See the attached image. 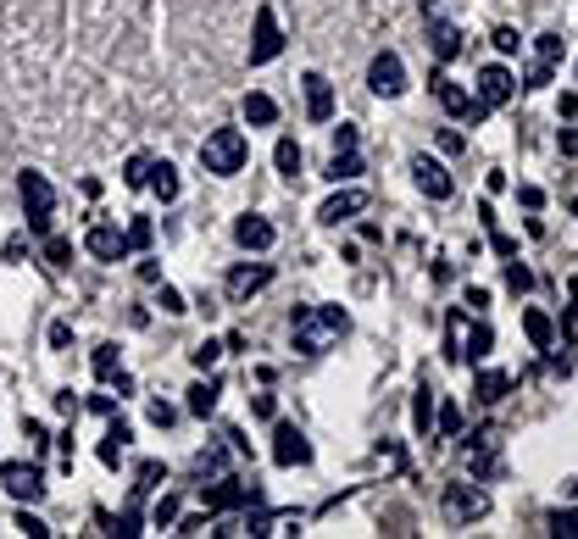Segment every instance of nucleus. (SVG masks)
<instances>
[{"instance_id":"6","label":"nucleus","mask_w":578,"mask_h":539,"mask_svg":"<svg viewBox=\"0 0 578 539\" xmlns=\"http://www.w3.org/2000/svg\"><path fill=\"white\" fill-rule=\"evenodd\" d=\"M367 89L378 95V101H401V95H406V62H401V51H378L367 62Z\"/></svg>"},{"instance_id":"16","label":"nucleus","mask_w":578,"mask_h":539,"mask_svg":"<svg viewBox=\"0 0 578 539\" xmlns=\"http://www.w3.org/2000/svg\"><path fill=\"white\" fill-rule=\"evenodd\" d=\"M273 223L267 217H256V212H246V217H234V245L239 251H273Z\"/></svg>"},{"instance_id":"33","label":"nucleus","mask_w":578,"mask_h":539,"mask_svg":"<svg viewBox=\"0 0 578 539\" xmlns=\"http://www.w3.org/2000/svg\"><path fill=\"white\" fill-rule=\"evenodd\" d=\"M506 289L512 296H528V289H535V267H523L517 256H506Z\"/></svg>"},{"instance_id":"41","label":"nucleus","mask_w":578,"mask_h":539,"mask_svg":"<svg viewBox=\"0 0 578 539\" xmlns=\"http://www.w3.org/2000/svg\"><path fill=\"white\" fill-rule=\"evenodd\" d=\"M535 51H540L545 62H562V57H567V45H562V34L551 28V34H540V39H535Z\"/></svg>"},{"instance_id":"38","label":"nucleus","mask_w":578,"mask_h":539,"mask_svg":"<svg viewBox=\"0 0 578 539\" xmlns=\"http://www.w3.org/2000/svg\"><path fill=\"white\" fill-rule=\"evenodd\" d=\"M144 178H151V156L139 151V156H128V167H123V184H128V189H144Z\"/></svg>"},{"instance_id":"34","label":"nucleus","mask_w":578,"mask_h":539,"mask_svg":"<svg viewBox=\"0 0 578 539\" xmlns=\"http://www.w3.org/2000/svg\"><path fill=\"white\" fill-rule=\"evenodd\" d=\"M45 262H51V267H67V262H73V239L45 234Z\"/></svg>"},{"instance_id":"31","label":"nucleus","mask_w":578,"mask_h":539,"mask_svg":"<svg viewBox=\"0 0 578 539\" xmlns=\"http://www.w3.org/2000/svg\"><path fill=\"white\" fill-rule=\"evenodd\" d=\"M412 428H417L423 439H428V428H434V389H428V384L417 389V401H412Z\"/></svg>"},{"instance_id":"7","label":"nucleus","mask_w":578,"mask_h":539,"mask_svg":"<svg viewBox=\"0 0 578 539\" xmlns=\"http://www.w3.org/2000/svg\"><path fill=\"white\" fill-rule=\"evenodd\" d=\"M423 23H428V51H434V62L451 67V62L462 57V28H456L451 17H440V7H428Z\"/></svg>"},{"instance_id":"30","label":"nucleus","mask_w":578,"mask_h":539,"mask_svg":"<svg viewBox=\"0 0 578 539\" xmlns=\"http://www.w3.org/2000/svg\"><path fill=\"white\" fill-rule=\"evenodd\" d=\"M156 484H167V467H162V462H144V467H139V478H134V496H128V501H139V506H144V496H151Z\"/></svg>"},{"instance_id":"21","label":"nucleus","mask_w":578,"mask_h":539,"mask_svg":"<svg viewBox=\"0 0 578 539\" xmlns=\"http://www.w3.org/2000/svg\"><path fill=\"white\" fill-rule=\"evenodd\" d=\"M473 389H478V401H485V406H495V401H506V396H512V373H501V367H485Z\"/></svg>"},{"instance_id":"3","label":"nucleus","mask_w":578,"mask_h":539,"mask_svg":"<svg viewBox=\"0 0 578 539\" xmlns=\"http://www.w3.org/2000/svg\"><path fill=\"white\" fill-rule=\"evenodd\" d=\"M17 195H23V212H28V234H51V217H56V189L45 173H23L17 178Z\"/></svg>"},{"instance_id":"28","label":"nucleus","mask_w":578,"mask_h":539,"mask_svg":"<svg viewBox=\"0 0 578 539\" xmlns=\"http://www.w3.org/2000/svg\"><path fill=\"white\" fill-rule=\"evenodd\" d=\"M356 173H362V156H356V151H334V156H328V173H323V178H328V184H351Z\"/></svg>"},{"instance_id":"10","label":"nucleus","mask_w":578,"mask_h":539,"mask_svg":"<svg viewBox=\"0 0 578 539\" xmlns=\"http://www.w3.org/2000/svg\"><path fill=\"white\" fill-rule=\"evenodd\" d=\"M267 284H273V267H267V262H239V267L223 278V289H228V301H234V306H246L251 296H262Z\"/></svg>"},{"instance_id":"43","label":"nucleus","mask_w":578,"mask_h":539,"mask_svg":"<svg viewBox=\"0 0 578 539\" xmlns=\"http://www.w3.org/2000/svg\"><path fill=\"white\" fill-rule=\"evenodd\" d=\"M156 306H162L167 317H184V312H189V301L178 296V289H173V284H162V296H156Z\"/></svg>"},{"instance_id":"24","label":"nucleus","mask_w":578,"mask_h":539,"mask_svg":"<svg viewBox=\"0 0 578 539\" xmlns=\"http://www.w3.org/2000/svg\"><path fill=\"white\" fill-rule=\"evenodd\" d=\"M246 123L251 128H273L278 123V101H273V95H262V89L246 95Z\"/></svg>"},{"instance_id":"52","label":"nucleus","mask_w":578,"mask_h":539,"mask_svg":"<svg viewBox=\"0 0 578 539\" xmlns=\"http://www.w3.org/2000/svg\"><path fill=\"white\" fill-rule=\"evenodd\" d=\"M251 412H256V417H278V401H273V396H251Z\"/></svg>"},{"instance_id":"56","label":"nucleus","mask_w":578,"mask_h":539,"mask_svg":"<svg viewBox=\"0 0 578 539\" xmlns=\"http://www.w3.org/2000/svg\"><path fill=\"white\" fill-rule=\"evenodd\" d=\"M89 406L101 412V417H112V412H117V401H112V396H89Z\"/></svg>"},{"instance_id":"19","label":"nucleus","mask_w":578,"mask_h":539,"mask_svg":"<svg viewBox=\"0 0 578 539\" xmlns=\"http://www.w3.org/2000/svg\"><path fill=\"white\" fill-rule=\"evenodd\" d=\"M467 467H473V478H478V484L495 478V446H490V428H478V434H473V446H467Z\"/></svg>"},{"instance_id":"25","label":"nucleus","mask_w":578,"mask_h":539,"mask_svg":"<svg viewBox=\"0 0 578 539\" xmlns=\"http://www.w3.org/2000/svg\"><path fill=\"white\" fill-rule=\"evenodd\" d=\"M273 167H278L289 184H296V173L306 167V156H301V139H278V145H273Z\"/></svg>"},{"instance_id":"12","label":"nucleus","mask_w":578,"mask_h":539,"mask_svg":"<svg viewBox=\"0 0 578 539\" xmlns=\"http://www.w3.org/2000/svg\"><path fill=\"white\" fill-rule=\"evenodd\" d=\"M412 184L428 195V201H451V195H456V184H451V173L440 167V162H434L428 151H417L412 156Z\"/></svg>"},{"instance_id":"17","label":"nucleus","mask_w":578,"mask_h":539,"mask_svg":"<svg viewBox=\"0 0 578 539\" xmlns=\"http://www.w3.org/2000/svg\"><path fill=\"white\" fill-rule=\"evenodd\" d=\"M301 84H306V117H312V123H328V117H334V84H328L323 73H306Z\"/></svg>"},{"instance_id":"55","label":"nucleus","mask_w":578,"mask_h":539,"mask_svg":"<svg viewBox=\"0 0 578 539\" xmlns=\"http://www.w3.org/2000/svg\"><path fill=\"white\" fill-rule=\"evenodd\" d=\"M45 439H51V434H45V423H34V417H28V446L39 451V446H45Z\"/></svg>"},{"instance_id":"8","label":"nucleus","mask_w":578,"mask_h":539,"mask_svg":"<svg viewBox=\"0 0 578 539\" xmlns=\"http://www.w3.org/2000/svg\"><path fill=\"white\" fill-rule=\"evenodd\" d=\"M201 496H206V512H234V506H251V501H262L256 496V484H246V478H212V484H201Z\"/></svg>"},{"instance_id":"23","label":"nucleus","mask_w":578,"mask_h":539,"mask_svg":"<svg viewBox=\"0 0 578 539\" xmlns=\"http://www.w3.org/2000/svg\"><path fill=\"white\" fill-rule=\"evenodd\" d=\"M217 396H223V384H217V378L189 384V417H212V412H217Z\"/></svg>"},{"instance_id":"22","label":"nucleus","mask_w":578,"mask_h":539,"mask_svg":"<svg viewBox=\"0 0 578 539\" xmlns=\"http://www.w3.org/2000/svg\"><path fill=\"white\" fill-rule=\"evenodd\" d=\"M490 351H495V328H490V323H473V328L462 334V362H467V356L485 362Z\"/></svg>"},{"instance_id":"51","label":"nucleus","mask_w":578,"mask_h":539,"mask_svg":"<svg viewBox=\"0 0 578 539\" xmlns=\"http://www.w3.org/2000/svg\"><path fill=\"white\" fill-rule=\"evenodd\" d=\"M462 306H473V312H485V306H490V289H478V284H473V289H467V296H462Z\"/></svg>"},{"instance_id":"20","label":"nucleus","mask_w":578,"mask_h":539,"mask_svg":"<svg viewBox=\"0 0 578 539\" xmlns=\"http://www.w3.org/2000/svg\"><path fill=\"white\" fill-rule=\"evenodd\" d=\"M144 184L156 189V201H162V206H173V201H178V189H184V184H178V167H173V162H156V156H151V178H144Z\"/></svg>"},{"instance_id":"39","label":"nucleus","mask_w":578,"mask_h":539,"mask_svg":"<svg viewBox=\"0 0 578 539\" xmlns=\"http://www.w3.org/2000/svg\"><path fill=\"white\" fill-rule=\"evenodd\" d=\"M17 534H28V539H51V523L34 517L28 506H17Z\"/></svg>"},{"instance_id":"32","label":"nucleus","mask_w":578,"mask_h":539,"mask_svg":"<svg viewBox=\"0 0 578 539\" xmlns=\"http://www.w3.org/2000/svg\"><path fill=\"white\" fill-rule=\"evenodd\" d=\"M545 528H551L556 539H578V506H556V512L545 517Z\"/></svg>"},{"instance_id":"1","label":"nucleus","mask_w":578,"mask_h":539,"mask_svg":"<svg viewBox=\"0 0 578 539\" xmlns=\"http://www.w3.org/2000/svg\"><path fill=\"white\" fill-rule=\"evenodd\" d=\"M345 334H351V312H345V306H301L296 317H289V339H296L301 356L334 351Z\"/></svg>"},{"instance_id":"18","label":"nucleus","mask_w":578,"mask_h":539,"mask_svg":"<svg viewBox=\"0 0 578 539\" xmlns=\"http://www.w3.org/2000/svg\"><path fill=\"white\" fill-rule=\"evenodd\" d=\"M434 101H440L451 117H473V95L456 78H445V73H434Z\"/></svg>"},{"instance_id":"40","label":"nucleus","mask_w":578,"mask_h":539,"mask_svg":"<svg viewBox=\"0 0 578 539\" xmlns=\"http://www.w3.org/2000/svg\"><path fill=\"white\" fill-rule=\"evenodd\" d=\"M434 428H440L445 439L462 428V412H456V401H445V406H434Z\"/></svg>"},{"instance_id":"29","label":"nucleus","mask_w":578,"mask_h":539,"mask_svg":"<svg viewBox=\"0 0 578 539\" xmlns=\"http://www.w3.org/2000/svg\"><path fill=\"white\" fill-rule=\"evenodd\" d=\"M223 473H228V451H223V446H206V451L196 456V478L206 484V478H223Z\"/></svg>"},{"instance_id":"47","label":"nucleus","mask_w":578,"mask_h":539,"mask_svg":"<svg viewBox=\"0 0 578 539\" xmlns=\"http://www.w3.org/2000/svg\"><path fill=\"white\" fill-rule=\"evenodd\" d=\"M490 245H495V256H517V239L501 234V223H490Z\"/></svg>"},{"instance_id":"35","label":"nucleus","mask_w":578,"mask_h":539,"mask_svg":"<svg viewBox=\"0 0 578 539\" xmlns=\"http://www.w3.org/2000/svg\"><path fill=\"white\" fill-rule=\"evenodd\" d=\"M217 356H223V339H201V346L189 351V362H196L201 373H212V367H217Z\"/></svg>"},{"instance_id":"50","label":"nucleus","mask_w":578,"mask_h":539,"mask_svg":"<svg viewBox=\"0 0 578 539\" xmlns=\"http://www.w3.org/2000/svg\"><path fill=\"white\" fill-rule=\"evenodd\" d=\"M517 201H523L528 212H540V206H545V189H535V184H523V189H517Z\"/></svg>"},{"instance_id":"9","label":"nucleus","mask_w":578,"mask_h":539,"mask_svg":"<svg viewBox=\"0 0 578 539\" xmlns=\"http://www.w3.org/2000/svg\"><path fill=\"white\" fill-rule=\"evenodd\" d=\"M517 95V78H512V67H501V62H490V67H478V95L473 101L485 106V112H501L506 101Z\"/></svg>"},{"instance_id":"36","label":"nucleus","mask_w":578,"mask_h":539,"mask_svg":"<svg viewBox=\"0 0 578 539\" xmlns=\"http://www.w3.org/2000/svg\"><path fill=\"white\" fill-rule=\"evenodd\" d=\"M123 362H117V346H95V378H117Z\"/></svg>"},{"instance_id":"13","label":"nucleus","mask_w":578,"mask_h":539,"mask_svg":"<svg viewBox=\"0 0 578 539\" xmlns=\"http://www.w3.org/2000/svg\"><path fill=\"white\" fill-rule=\"evenodd\" d=\"M284 51V28L273 17V7H256V34H251V67H267Z\"/></svg>"},{"instance_id":"27","label":"nucleus","mask_w":578,"mask_h":539,"mask_svg":"<svg viewBox=\"0 0 578 539\" xmlns=\"http://www.w3.org/2000/svg\"><path fill=\"white\" fill-rule=\"evenodd\" d=\"M523 334L535 339V351H551V339H556V323L545 312H523Z\"/></svg>"},{"instance_id":"53","label":"nucleus","mask_w":578,"mask_h":539,"mask_svg":"<svg viewBox=\"0 0 578 539\" xmlns=\"http://www.w3.org/2000/svg\"><path fill=\"white\" fill-rule=\"evenodd\" d=\"M440 151H451V156L462 151V134H456V128H440Z\"/></svg>"},{"instance_id":"44","label":"nucleus","mask_w":578,"mask_h":539,"mask_svg":"<svg viewBox=\"0 0 578 539\" xmlns=\"http://www.w3.org/2000/svg\"><path fill=\"white\" fill-rule=\"evenodd\" d=\"M151 523H156V528H167V523H178V496H162V501L151 506Z\"/></svg>"},{"instance_id":"26","label":"nucleus","mask_w":578,"mask_h":539,"mask_svg":"<svg viewBox=\"0 0 578 539\" xmlns=\"http://www.w3.org/2000/svg\"><path fill=\"white\" fill-rule=\"evenodd\" d=\"M128 439H134V428H128V423L117 417V423L106 428V439H101V462H106V467H117V462H123V451H128Z\"/></svg>"},{"instance_id":"2","label":"nucleus","mask_w":578,"mask_h":539,"mask_svg":"<svg viewBox=\"0 0 578 539\" xmlns=\"http://www.w3.org/2000/svg\"><path fill=\"white\" fill-rule=\"evenodd\" d=\"M246 156H251V145H246V134H239V128H212L201 139V167L212 178H234L239 167H246Z\"/></svg>"},{"instance_id":"42","label":"nucleus","mask_w":578,"mask_h":539,"mask_svg":"<svg viewBox=\"0 0 578 539\" xmlns=\"http://www.w3.org/2000/svg\"><path fill=\"white\" fill-rule=\"evenodd\" d=\"M151 234H156L151 217H134V223H128V251H144V245H151Z\"/></svg>"},{"instance_id":"59","label":"nucleus","mask_w":578,"mask_h":539,"mask_svg":"<svg viewBox=\"0 0 578 539\" xmlns=\"http://www.w3.org/2000/svg\"><path fill=\"white\" fill-rule=\"evenodd\" d=\"M573 73H578V67H573Z\"/></svg>"},{"instance_id":"45","label":"nucleus","mask_w":578,"mask_h":539,"mask_svg":"<svg viewBox=\"0 0 578 539\" xmlns=\"http://www.w3.org/2000/svg\"><path fill=\"white\" fill-rule=\"evenodd\" d=\"M490 45H495V51H501V57H512V51H517V45H523V39H517V28H506V23H501V28L490 34Z\"/></svg>"},{"instance_id":"11","label":"nucleus","mask_w":578,"mask_h":539,"mask_svg":"<svg viewBox=\"0 0 578 539\" xmlns=\"http://www.w3.org/2000/svg\"><path fill=\"white\" fill-rule=\"evenodd\" d=\"M312 462V439L296 423H278L273 428V467H306Z\"/></svg>"},{"instance_id":"37","label":"nucleus","mask_w":578,"mask_h":539,"mask_svg":"<svg viewBox=\"0 0 578 539\" xmlns=\"http://www.w3.org/2000/svg\"><path fill=\"white\" fill-rule=\"evenodd\" d=\"M551 84H556V62H545V57H540L535 67H528V78H523V89H551Z\"/></svg>"},{"instance_id":"48","label":"nucleus","mask_w":578,"mask_h":539,"mask_svg":"<svg viewBox=\"0 0 578 539\" xmlns=\"http://www.w3.org/2000/svg\"><path fill=\"white\" fill-rule=\"evenodd\" d=\"M151 423H156V428H173V423H178V406H167V401H151Z\"/></svg>"},{"instance_id":"5","label":"nucleus","mask_w":578,"mask_h":539,"mask_svg":"<svg viewBox=\"0 0 578 539\" xmlns=\"http://www.w3.org/2000/svg\"><path fill=\"white\" fill-rule=\"evenodd\" d=\"M490 512V489L485 484H445V523H456V528H467V523H478Z\"/></svg>"},{"instance_id":"49","label":"nucleus","mask_w":578,"mask_h":539,"mask_svg":"<svg viewBox=\"0 0 578 539\" xmlns=\"http://www.w3.org/2000/svg\"><path fill=\"white\" fill-rule=\"evenodd\" d=\"M556 151H562L567 162H578V128H562V134H556Z\"/></svg>"},{"instance_id":"54","label":"nucleus","mask_w":578,"mask_h":539,"mask_svg":"<svg viewBox=\"0 0 578 539\" xmlns=\"http://www.w3.org/2000/svg\"><path fill=\"white\" fill-rule=\"evenodd\" d=\"M51 346H56V351H67V346H73V328H67V323H56V328H51Z\"/></svg>"},{"instance_id":"14","label":"nucleus","mask_w":578,"mask_h":539,"mask_svg":"<svg viewBox=\"0 0 578 539\" xmlns=\"http://www.w3.org/2000/svg\"><path fill=\"white\" fill-rule=\"evenodd\" d=\"M84 251H89L95 262H123V256H128V234H123L117 223H95V228L84 234Z\"/></svg>"},{"instance_id":"57","label":"nucleus","mask_w":578,"mask_h":539,"mask_svg":"<svg viewBox=\"0 0 578 539\" xmlns=\"http://www.w3.org/2000/svg\"><path fill=\"white\" fill-rule=\"evenodd\" d=\"M56 412H67V417H78V401H73V389H62V396H56Z\"/></svg>"},{"instance_id":"58","label":"nucleus","mask_w":578,"mask_h":539,"mask_svg":"<svg viewBox=\"0 0 578 539\" xmlns=\"http://www.w3.org/2000/svg\"><path fill=\"white\" fill-rule=\"evenodd\" d=\"M573 496H578V484H573Z\"/></svg>"},{"instance_id":"46","label":"nucleus","mask_w":578,"mask_h":539,"mask_svg":"<svg viewBox=\"0 0 578 539\" xmlns=\"http://www.w3.org/2000/svg\"><path fill=\"white\" fill-rule=\"evenodd\" d=\"M356 145H362L356 123H340V128H334V151H356Z\"/></svg>"},{"instance_id":"15","label":"nucleus","mask_w":578,"mask_h":539,"mask_svg":"<svg viewBox=\"0 0 578 539\" xmlns=\"http://www.w3.org/2000/svg\"><path fill=\"white\" fill-rule=\"evenodd\" d=\"M356 212H367V189H340V195H328V201L317 206V223L340 228V223H351Z\"/></svg>"},{"instance_id":"4","label":"nucleus","mask_w":578,"mask_h":539,"mask_svg":"<svg viewBox=\"0 0 578 539\" xmlns=\"http://www.w3.org/2000/svg\"><path fill=\"white\" fill-rule=\"evenodd\" d=\"M0 489L17 501V506H34V501H45V467L39 462H0Z\"/></svg>"}]
</instances>
